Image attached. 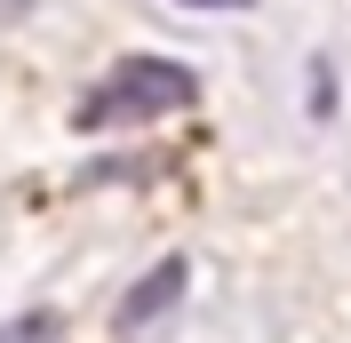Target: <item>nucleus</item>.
<instances>
[{
  "label": "nucleus",
  "mask_w": 351,
  "mask_h": 343,
  "mask_svg": "<svg viewBox=\"0 0 351 343\" xmlns=\"http://www.w3.org/2000/svg\"><path fill=\"white\" fill-rule=\"evenodd\" d=\"M192 104H199V80L184 64H168V56H128V64H112L104 88L80 96L72 120L96 136V128H128V120H160V112H192Z\"/></svg>",
  "instance_id": "obj_1"
},
{
  "label": "nucleus",
  "mask_w": 351,
  "mask_h": 343,
  "mask_svg": "<svg viewBox=\"0 0 351 343\" xmlns=\"http://www.w3.org/2000/svg\"><path fill=\"white\" fill-rule=\"evenodd\" d=\"M176 303H184V263L168 256V263H152V272H144L128 296H120V327H128V335H144V327L168 320Z\"/></svg>",
  "instance_id": "obj_2"
},
{
  "label": "nucleus",
  "mask_w": 351,
  "mask_h": 343,
  "mask_svg": "<svg viewBox=\"0 0 351 343\" xmlns=\"http://www.w3.org/2000/svg\"><path fill=\"white\" fill-rule=\"evenodd\" d=\"M184 8H247V0H184Z\"/></svg>",
  "instance_id": "obj_3"
}]
</instances>
